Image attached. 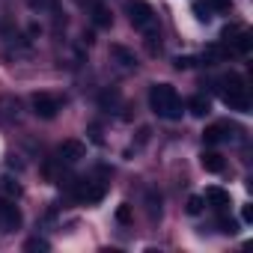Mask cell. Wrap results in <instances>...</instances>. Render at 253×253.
<instances>
[{
    "instance_id": "6da1fadb",
    "label": "cell",
    "mask_w": 253,
    "mask_h": 253,
    "mask_svg": "<svg viewBox=\"0 0 253 253\" xmlns=\"http://www.w3.org/2000/svg\"><path fill=\"white\" fill-rule=\"evenodd\" d=\"M149 107L161 119H182V98L170 84H152L149 89Z\"/></svg>"
},
{
    "instance_id": "7a4b0ae2",
    "label": "cell",
    "mask_w": 253,
    "mask_h": 253,
    "mask_svg": "<svg viewBox=\"0 0 253 253\" xmlns=\"http://www.w3.org/2000/svg\"><path fill=\"white\" fill-rule=\"evenodd\" d=\"M125 12H128V21L134 30H140L143 36H158V15L146 0H128Z\"/></svg>"
},
{
    "instance_id": "3957f363",
    "label": "cell",
    "mask_w": 253,
    "mask_h": 253,
    "mask_svg": "<svg viewBox=\"0 0 253 253\" xmlns=\"http://www.w3.org/2000/svg\"><path fill=\"white\" fill-rule=\"evenodd\" d=\"M21 223H24V214L15 206V200L0 197V232H15L21 229Z\"/></svg>"
},
{
    "instance_id": "277c9868",
    "label": "cell",
    "mask_w": 253,
    "mask_h": 253,
    "mask_svg": "<svg viewBox=\"0 0 253 253\" xmlns=\"http://www.w3.org/2000/svg\"><path fill=\"white\" fill-rule=\"evenodd\" d=\"M60 107H63V101L51 92H36L33 95V113L42 116V119H54L60 113Z\"/></svg>"
},
{
    "instance_id": "5b68a950",
    "label": "cell",
    "mask_w": 253,
    "mask_h": 253,
    "mask_svg": "<svg viewBox=\"0 0 253 253\" xmlns=\"http://www.w3.org/2000/svg\"><path fill=\"white\" fill-rule=\"evenodd\" d=\"M104 197V185H98V182H92V179H81V182H75V200H81V203H98Z\"/></svg>"
},
{
    "instance_id": "8992f818",
    "label": "cell",
    "mask_w": 253,
    "mask_h": 253,
    "mask_svg": "<svg viewBox=\"0 0 253 253\" xmlns=\"http://www.w3.org/2000/svg\"><path fill=\"white\" fill-rule=\"evenodd\" d=\"M57 155H60V158H57L60 164H78V161L86 155V146H84L81 140H63L60 149H57Z\"/></svg>"
},
{
    "instance_id": "52a82bcc",
    "label": "cell",
    "mask_w": 253,
    "mask_h": 253,
    "mask_svg": "<svg viewBox=\"0 0 253 253\" xmlns=\"http://www.w3.org/2000/svg\"><path fill=\"white\" fill-rule=\"evenodd\" d=\"M220 98L229 110H241L247 113L250 110V98H247V89H220Z\"/></svg>"
},
{
    "instance_id": "ba28073f",
    "label": "cell",
    "mask_w": 253,
    "mask_h": 253,
    "mask_svg": "<svg viewBox=\"0 0 253 253\" xmlns=\"http://www.w3.org/2000/svg\"><path fill=\"white\" fill-rule=\"evenodd\" d=\"M110 57H113L122 69H137V57H134V51L122 48V45H110Z\"/></svg>"
},
{
    "instance_id": "9c48e42d",
    "label": "cell",
    "mask_w": 253,
    "mask_h": 253,
    "mask_svg": "<svg viewBox=\"0 0 253 253\" xmlns=\"http://www.w3.org/2000/svg\"><path fill=\"white\" fill-rule=\"evenodd\" d=\"M229 137V125L226 122H214V125H209V128L203 131V140L209 143V146H214V143H220V140H226Z\"/></svg>"
},
{
    "instance_id": "30bf717a",
    "label": "cell",
    "mask_w": 253,
    "mask_h": 253,
    "mask_svg": "<svg viewBox=\"0 0 253 253\" xmlns=\"http://www.w3.org/2000/svg\"><path fill=\"white\" fill-rule=\"evenodd\" d=\"M206 203H211L214 209H226V206H229V191L211 185V188H206Z\"/></svg>"
},
{
    "instance_id": "8fae6325",
    "label": "cell",
    "mask_w": 253,
    "mask_h": 253,
    "mask_svg": "<svg viewBox=\"0 0 253 253\" xmlns=\"http://www.w3.org/2000/svg\"><path fill=\"white\" fill-rule=\"evenodd\" d=\"M185 107H188L194 116H206V113L211 110V104H209V98H206V95H191Z\"/></svg>"
},
{
    "instance_id": "7c38bea8",
    "label": "cell",
    "mask_w": 253,
    "mask_h": 253,
    "mask_svg": "<svg viewBox=\"0 0 253 253\" xmlns=\"http://www.w3.org/2000/svg\"><path fill=\"white\" fill-rule=\"evenodd\" d=\"M200 164H203L206 173H220V170H223V158H220L217 152H203Z\"/></svg>"
},
{
    "instance_id": "4fadbf2b",
    "label": "cell",
    "mask_w": 253,
    "mask_h": 253,
    "mask_svg": "<svg viewBox=\"0 0 253 253\" xmlns=\"http://www.w3.org/2000/svg\"><path fill=\"white\" fill-rule=\"evenodd\" d=\"M92 21H95V27H110L113 24V15H110V9L104 3H95L92 6Z\"/></svg>"
},
{
    "instance_id": "5bb4252c",
    "label": "cell",
    "mask_w": 253,
    "mask_h": 253,
    "mask_svg": "<svg viewBox=\"0 0 253 253\" xmlns=\"http://www.w3.org/2000/svg\"><path fill=\"white\" fill-rule=\"evenodd\" d=\"M0 191H3L9 200H18V197L24 194V188H21V185H18L12 176H3V179H0Z\"/></svg>"
},
{
    "instance_id": "9a60e30c",
    "label": "cell",
    "mask_w": 253,
    "mask_h": 253,
    "mask_svg": "<svg viewBox=\"0 0 253 253\" xmlns=\"http://www.w3.org/2000/svg\"><path fill=\"white\" fill-rule=\"evenodd\" d=\"M0 116L3 119H18V98H0Z\"/></svg>"
},
{
    "instance_id": "2e32d148",
    "label": "cell",
    "mask_w": 253,
    "mask_h": 253,
    "mask_svg": "<svg viewBox=\"0 0 253 253\" xmlns=\"http://www.w3.org/2000/svg\"><path fill=\"white\" fill-rule=\"evenodd\" d=\"M232 42H235V51H238V54H247V51H250V45H253L247 30H238V39H232Z\"/></svg>"
},
{
    "instance_id": "e0dca14e",
    "label": "cell",
    "mask_w": 253,
    "mask_h": 253,
    "mask_svg": "<svg viewBox=\"0 0 253 253\" xmlns=\"http://www.w3.org/2000/svg\"><path fill=\"white\" fill-rule=\"evenodd\" d=\"M226 57H229V48H220V45H211V48L206 51V60H211V63L226 60Z\"/></svg>"
},
{
    "instance_id": "ac0fdd59",
    "label": "cell",
    "mask_w": 253,
    "mask_h": 253,
    "mask_svg": "<svg viewBox=\"0 0 253 253\" xmlns=\"http://www.w3.org/2000/svg\"><path fill=\"white\" fill-rule=\"evenodd\" d=\"M229 0H206V9L209 12H229Z\"/></svg>"
},
{
    "instance_id": "d6986e66",
    "label": "cell",
    "mask_w": 253,
    "mask_h": 253,
    "mask_svg": "<svg viewBox=\"0 0 253 253\" xmlns=\"http://www.w3.org/2000/svg\"><path fill=\"white\" fill-rule=\"evenodd\" d=\"M217 226H220V232H226V235H235V232H238V220H232V217H220Z\"/></svg>"
},
{
    "instance_id": "ffe728a7",
    "label": "cell",
    "mask_w": 253,
    "mask_h": 253,
    "mask_svg": "<svg viewBox=\"0 0 253 253\" xmlns=\"http://www.w3.org/2000/svg\"><path fill=\"white\" fill-rule=\"evenodd\" d=\"M24 250H51V244L45 238H30V241H24Z\"/></svg>"
},
{
    "instance_id": "44dd1931",
    "label": "cell",
    "mask_w": 253,
    "mask_h": 253,
    "mask_svg": "<svg viewBox=\"0 0 253 253\" xmlns=\"http://www.w3.org/2000/svg\"><path fill=\"white\" fill-rule=\"evenodd\" d=\"M203 203H206L203 197H191L188 200V214H200L203 211Z\"/></svg>"
},
{
    "instance_id": "7402d4cb",
    "label": "cell",
    "mask_w": 253,
    "mask_h": 253,
    "mask_svg": "<svg viewBox=\"0 0 253 253\" xmlns=\"http://www.w3.org/2000/svg\"><path fill=\"white\" fill-rule=\"evenodd\" d=\"M116 220H119V223H131V209H128V206H119V209H116Z\"/></svg>"
},
{
    "instance_id": "603a6c76",
    "label": "cell",
    "mask_w": 253,
    "mask_h": 253,
    "mask_svg": "<svg viewBox=\"0 0 253 253\" xmlns=\"http://www.w3.org/2000/svg\"><path fill=\"white\" fill-rule=\"evenodd\" d=\"M149 214H152V217L161 214V197L155 200V194H149Z\"/></svg>"
},
{
    "instance_id": "cb8c5ba5",
    "label": "cell",
    "mask_w": 253,
    "mask_h": 253,
    "mask_svg": "<svg viewBox=\"0 0 253 253\" xmlns=\"http://www.w3.org/2000/svg\"><path fill=\"white\" fill-rule=\"evenodd\" d=\"M30 6L33 9H51V6H57V0H30Z\"/></svg>"
},
{
    "instance_id": "d4e9b609",
    "label": "cell",
    "mask_w": 253,
    "mask_h": 253,
    "mask_svg": "<svg viewBox=\"0 0 253 253\" xmlns=\"http://www.w3.org/2000/svg\"><path fill=\"white\" fill-rule=\"evenodd\" d=\"M194 12H197V18H200V21H206V24L211 21V12H209L206 6H200V3H197V6H194Z\"/></svg>"
},
{
    "instance_id": "484cf974",
    "label": "cell",
    "mask_w": 253,
    "mask_h": 253,
    "mask_svg": "<svg viewBox=\"0 0 253 253\" xmlns=\"http://www.w3.org/2000/svg\"><path fill=\"white\" fill-rule=\"evenodd\" d=\"M173 66H176V69H191V66H194V57H179Z\"/></svg>"
},
{
    "instance_id": "4316f807",
    "label": "cell",
    "mask_w": 253,
    "mask_h": 253,
    "mask_svg": "<svg viewBox=\"0 0 253 253\" xmlns=\"http://www.w3.org/2000/svg\"><path fill=\"white\" fill-rule=\"evenodd\" d=\"M89 137H92L95 143H101V128H98V125H89Z\"/></svg>"
},
{
    "instance_id": "83f0119b",
    "label": "cell",
    "mask_w": 253,
    "mask_h": 253,
    "mask_svg": "<svg viewBox=\"0 0 253 253\" xmlns=\"http://www.w3.org/2000/svg\"><path fill=\"white\" fill-rule=\"evenodd\" d=\"M241 217L250 223V220H253V206H244V209H241Z\"/></svg>"
}]
</instances>
